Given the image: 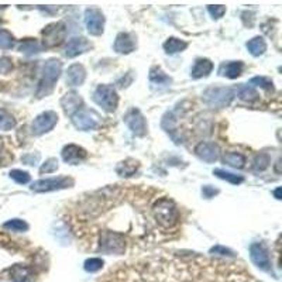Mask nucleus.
Instances as JSON below:
<instances>
[{
  "label": "nucleus",
  "mask_w": 282,
  "mask_h": 282,
  "mask_svg": "<svg viewBox=\"0 0 282 282\" xmlns=\"http://www.w3.org/2000/svg\"><path fill=\"white\" fill-rule=\"evenodd\" d=\"M151 215L158 226L165 230L175 227L179 223V210L172 199L163 196L157 198L151 206Z\"/></svg>",
  "instance_id": "f257e3e1"
},
{
  "label": "nucleus",
  "mask_w": 282,
  "mask_h": 282,
  "mask_svg": "<svg viewBox=\"0 0 282 282\" xmlns=\"http://www.w3.org/2000/svg\"><path fill=\"white\" fill-rule=\"evenodd\" d=\"M61 72H62V64L58 59H48L46 64L43 65L41 79L37 88V98H44L53 92L55 83L61 76Z\"/></svg>",
  "instance_id": "f03ea898"
},
{
  "label": "nucleus",
  "mask_w": 282,
  "mask_h": 282,
  "mask_svg": "<svg viewBox=\"0 0 282 282\" xmlns=\"http://www.w3.org/2000/svg\"><path fill=\"white\" fill-rule=\"evenodd\" d=\"M93 102L106 112H114L118 105L117 92L110 85H99L93 92Z\"/></svg>",
  "instance_id": "7ed1b4c3"
},
{
  "label": "nucleus",
  "mask_w": 282,
  "mask_h": 282,
  "mask_svg": "<svg viewBox=\"0 0 282 282\" xmlns=\"http://www.w3.org/2000/svg\"><path fill=\"white\" fill-rule=\"evenodd\" d=\"M234 96L236 92L231 88H209L203 93V100L212 108H226Z\"/></svg>",
  "instance_id": "20e7f679"
},
{
  "label": "nucleus",
  "mask_w": 282,
  "mask_h": 282,
  "mask_svg": "<svg viewBox=\"0 0 282 282\" xmlns=\"http://www.w3.org/2000/svg\"><path fill=\"white\" fill-rule=\"evenodd\" d=\"M73 185L72 178L68 176H56V178H48V179H40L31 185V191L33 192H53L65 189V188H71Z\"/></svg>",
  "instance_id": "39448f33"
},
{
  "label": "nucleus",
  "mask_w": 282,
  "mask_h": 282,
  "mask_svg": "<svg viewBox=\"0 0 282 282\" xmlns=\"http://www.w3.org/2000/svg\"><path fill=\"white\" fill-rule=\"evenodd\" d=\"M72 123L75 127L81 131H89L99 126V114L96 112L89 109H81L78 110L76 113H73Z\"/></svg>",
  "instance_id": "423d86ee"
},
{
  "label": "nucleus",
  "mask_w": 282,
  "mask_h": 282,
  "mask_svg": "<svg viewBox=\"0 0 282 282\" xmlns=\"http://www.w3.org/2000/svg\"><path fill=\"white\" fill-rule=\"evenodd\" d=\"M66 36V28L64 23H53L48 24L43 30V44L47 48H53V47L62 44Z\"/></svg>",
  "instance_id": "0eeeda50"
},
{
  "label": "nucleus",
  "mask_w": 282,
  "mask_h": 282,
  "mask_svg": "<svg viewBox=\"0 0 282 282\" xmlns=\"http://www.w3.org/2000/svg\"><path fill=\"white\" fill-rule=\"evenodd\" d=\"M56 121H58V114L55 112H44V113L38 114L31 124L33 134H36V136L46 134L55 127Z\"/></svg>",
  "instance_id": "6e6552de"
},
{
  "label": "nucleus",
  "mask_w": 282,
  "mask_h": 282,
  "mask_svg": "<svg viewBox=\"0 0 282 282\" xmlns=\"http://www.w3.org/2000/svg\"><path fill=\"white\" fill-rule=\"evenodd\" d=\"M250 257H251V261H253L260 270L267 271V273H273L270 254H268V250L265 248L263 243H253V244L250 246Z\"/></svg>",
  "instance_id": "1a4fd4ad"
},
{
  "label": "nucleus",
  "mask_w": 282,
  "mask_h": 282,
  "mask_svg": "<svg viewBox=\"0 0 282 282\" xmlns=\"http://www.w3.org/2000/svg\"><path fill=\"white\" fill-rule=\"evenodd\" d=\"M124 123L127 124V127L131 130L133 134L137 137L146 136L147 133V123L144 116L141 114V112L138 109H130L127 114L124 116Z\"/></svg>",
  "instance_id": "9d476101"
},
{
  "label": "nucleus",
  "mask_w": 282,
  "mask_h": 282,
  "mask_svg": "<svg viewBox=\"0 0 282 282\" xmlns=\"http://www.w3.org/2000/svg\"><path fill=\"white\" fill-rule=\"evenodd\" d=\"M85 24L92 36H100L105 27V16L99 9L85 10Z\"/></svg>",
  "instance_id": "9b49d317"
},
{
  "label": "nucleus",
  "mask_w": 282,
  "mask_h": 282,
  "mask_svg": "<svg viewBox=\"0 0 282 282\" xmlns=\"http://www.w3.org/2000/svg\"><path fill=\"white\" fill-rule=\"evenodd\" d=\"M195 154L203 160L205 163L213 164L219 160V147L215 143H208V141H200L195 147Z\"/></svg>",
  "instance_id": "f8f14e48"
},
{
  "label": "nucleus",
  "mask_w": 282,
  "mask_h": 282,
  "mask_svg": "<svg viewBox=\"0 0 282 282\" xmlns=\"http://www.w3.org/2000/svg\"><path fill=\"white\" fill-rule=\"evenodd\" d=\"M62 160L65 163L71 165H78L79 163H82L83 160H86L88 153L86 150L79 146H75V144H68L64 147L62 150Z\"/></svg>",
  "instance_id": "ddd939ff"
},
{
  "label": "nucleus",
  "mask_w": 282,
  "mask_h": 282,
  "mask_svg": "<svg viewBox=\"0 0 282 282\" xmlns=\"http://www.w3.org/2000/svg\"><path fill=\"white\" fill-rule=\"evenodd\" d=\"M92 48V44L83 37H75L72 40L68 41V44L65 47V55L68 58H75L78 55L83 54L86 51H89Z\"/></svg>",
  "instance_id": "4468645a"
},
{
  "label": "nucleus",
  "mask_w": 282,
  "mask_h": 282,
  "mask_svg": "<svg viewBox=\"0 0 282 282\" xmlns=\"http://www.w3.org/2000/svg\"><path fill=\"white\" fill-rule=\"evenodd\" d=\"M82 98L78 93H75V92L66 93L64 98L61 99V106L64 109L65 114H68V116H72L73 113H76L78 110L82 109Z\"/></svg>",
  "instance_id": "2eb2a0df"
},
{
  "label": "nucleus",
  "mask_w": 282,
  "mask_h": 282,
  "mask_svg": "<svg viewBox=\"0 0 282 282\" xmlns=\"http://www.w3.org/2000/svg\"><path fill=\"white\" fill-rule=\"evenodd\" d=\"M136 48V38L128 33H120L114 41V51L118 54H130Z\"/></svg>",
  "instance_id": "dca6fc26"
},
{
  "label": "nucleus",
  "mask_w": 282,
  "mask_h": 282,
  "mask_svg": "<svg viewBox=\"0 0 282 282\" xmlns=\"http://www.w3.org/2000/svg\"><path fill=\"white\" fill-rule=\"evenodd\" d=\"M85 78H86V71L83 68V65L81 64H73L68 68V72H66V85L68 86H81L85 82Z\"/></svg>",
  "instance_id": "f3484780"
},
{
  "label": "nucleus",
  "mask_w": 282,
  "mask_h": 282,
  "mask_svg": "<svg viewBox=\"0 0 282 282\" xmlns=\"http://www.w3.org/2000/svg\"><path fill=\"white\" fill-rule=\"evenodd\" d=\"M213 71V62L208 59V58H199L195 61V65L192 68L191 76L195 79H200L208 76L210 72Z\"/></svg>",
  "instance_id": "a211bd4d"
},
{
  "label": "nucleus",
  "mask_w": 282,
  "mask_h": 282,
  "mask_svg": "<svg viewBox=\"0 0 282 282\" xmlns=\"http://www.w3.org/2000/svg\"><path fill=\"white\" fill-rule=\"evenodd\" d=\"M243 69H244V64L241 61H233V62L222 65L219 69V75L230 78V79H236L243 73Z\"/></svg>",
  "instance_id": "6ab92c4d"
},
{
  "label": "nucleus",
  "mask_w": 282,
  "mask_h": 282,
  "mask_svg": "<svg viewBox=\"0 0 282 282\" xmlns=\"http://www.w3.org/2000/svg\"><path fill=\"white\" fill-rule=\"evenodd\" d=\"M138 168H140V163L133 158H128L126 161H121L120 164H117L116 172L120 176H133L138 171Z\"/></svg>",
  "instance_id": "aec40b11"
},
{
  "label": "nucleus",
  "mask_w": 282,
  "mask_h": 282,
  "mask_svg": "<svg viewBox=\"0 0 282 282\" xmlns=\"http://www.w3.org/2000/svg\"><path fill=\"white\" fill-rule=\"evenodd\" d=\"M247 50L250 51V54L254 56H260L265 53L267 50V43L263 37H254L247 43Z\"/></svg>",
  "instance_id": "412c9836"
},
{
  "label": "nucleus",
  "mask_w": 282,
  "mask_h": 282,
  "mask_svg": "<svg viewBox=\"0 0 282 282\" xmlns=\"http://www.w3.org/2000/svg\"><path fill=\"white\" fill-rule=\"evenodd\" d=\"M188 47V44L176 38V37H169L167 41L164 43V50L167 54H176V53H181L185 48Z\"/></svg>",
  "instance_id": "4be33fe9"
},
{
  "label": "nucleus",
  "mask_w": 282,
  "mask_h": 282,
  "mask_svg": "<svg viewBox=\"0 0 282 282\" xmlns=\"http://www.w3.org/2000/svg\"><path fill=\"white\" fill-rule=\"evenodd\" d=\"M9 271L11 280L14 282H27V280L30 278V268L24 265L16 264L14 267H11Z\"/></svg>",
  "instance_id": "5701e85b"
},
{
  "label": "nucleus",
  "mask_w": 282,
  "mask_h": 282,
  "mask_svg": "<svg viewBox=\"0 0 282 282\" xmlns=\"http://www.w3.org/2000/svg\"><path fill=\"white\" fill-rule=\"evenodd\" d=\"M150 81L157 85H167L171 83V78L160 66H153L150 71Z\"/></svg>",
  "instance_id": "b1692460"
},
{
  "label": "nucleus",
  "mask_w": 282,
  "mask_h": 282,
  "mask_svg": "<svg viewBox=\"0 0 282 282\" xmlns=\"http://www.w3.org/2000/svg\"><path fill=\"white\" fill-rule=\"evenodd\" d=\"M225 164L230 165L233 168H243L246 164V157L240 153H226L223 157Z\"/></svg>",
  "instance_id": "393cba45"
},
{
  "label": "nucleus",
  "mask_w": 282,
  "mask_h": 282,
  "mask_svg": "<svg viewBox=\"0 0 282 282\" xmlns=\"http://www.w3.org/2000/svg\"><path fill=\"white\" fill-rule=\"evenodd\" d=\"M237 96L244 102H253L258 98V93L250 85H240L237 88Z\"/></svg>",
  "instance_id": "a878e982"
},
{
  "label": "nucleus",
  "mask_w": 282,
  "mask_h": 282,
  "mask_svg": "<svg viewBox=\"0 0 282 282\" xmlns=\"http://www.w3.org/2000/svg\"><path fill=\"white\" fill-rule=\"evenodd\" d=\"M16 126V120L7 110L0 109V130H11Z\"/></svg>",
  "instance_id": "bb28decb"
},
{
  "label": "nucleus",
  "mask_w": 282,
  "mask_h": 282,
  "mask_svg": "<svg viewBox=\"0 0 282 282\" xmlns=\"http://www.w3.org/2000/svg\"><path fill=\"white\" fill-rule=\"evenodd\" d=\"M18 50L21 51V53H24V54L27 55H31V54H37V53H40L41 51V46L37 43L36 40H26V41H23L20 47H18Z\"/></svg>",
  "instance_id": "cd10ccee"
},
{
  "label": "nucleus",
  "mask_w": 282,
  "mask_h": 282,
  "mask_svg": "<svg viewBox=\"0 0 282 282\" xmlns=\"http://www.w3.org/2000/svg\"><path fill=\"white\" fill-rule=\"evenodd\" d=\"M213 173H215L218 178H220V179H225V181L233 183V185H238V183H241L244 181L243 176H238V175H234V173L227 172V171H225V169H215Z\"/></svg>",
  "instance_id": "c85d7f7f"
},
{
  "label": "nucleus",
  "mask_w": 282,
  "mask_h": 282,
  "mask_svg": "<svg viewBox=\"0 0 282 282\" xmlns=\"http://www.w3.org/2000/svg\"><path fill=\"white\" fill-rule=\"evenodd\" d=\"M3 227L11 230V231H26L28 230V225L24 220H20V219H11L9 222H6L3 225Z\"/></svg>",
  "instance_id": "c756f323"
},
{
  "label": "nucleus",
  "mask_w": 282,
  "mask_h": 282,
  "mask_svg": "<svg viewBox=\"0 0 282 282\" xmlns=\"http://www.w3.org/2000/svg\"><path fill=\"white\" fill-rule=\"evenodd\" d=\"M103 260L102 258H88L86 261H85V264H83V268H85V271H88V273H98L102 270V267H103Z\"/></svg>",
  "instance_id": "7c9ffc66"
},
{
  "label": "nucleus",
  "mask_w": 282,
  "mask_h": 282,
  "mask_svg": "<svg viewBox=\"0 0 282 282\" xmlns=\"http://www.w3.org/2000/svg\"><path fill=\"white\" fill-rule=\"evenodd\" d=\"M250 86H260V88H263L265 91H273L274 89L273 81L268 79V78H265V76H255V78H253L250 81Z\"/></svg>",
  "instance_id": "2f4dec72"
},
{
  "label": "nucleus",
  "mask_w": 282,
  "mask_h": 282,
  "mask_svg": "<svg viewBox=\"0 0 282 282\" xmlns=\"http://www.w3.org/2000/svg\"><path fill=\"white\" fill-rule=\"evenodd\" d=\"M9 175L13 181H16V182L20 183V185L28 183L30 182V179H31L30 173L26 172V171H21V169H13V171H10Z\"/></svg>",
  "instance_id": "473e14b6"
},
{
  "label": "nucleus",
  "mask_w": 282,
  "mask_h": 282,
  "mask_svg": "<svg viewBox=\"0 0 282 282\" xmlns=\"http://www.w3.org/2000/svg\"><path fill=\"white\" fill-rule=\"evenodd\" d=\"M14 46V38L6 30H0V48L9 50Z\"/></svg>",
  "instance_id": "72a5a7b5"
},
{
  "label": "nucleus",
  "mask_w": 282,
  "mask_h": 282,
  "mask_svg": "<svg viewBox=\"0 0 282 282\" xmlns=\"http://www.w3.org/2000/svg\"><path fill=\"white\" fill-rule=\"evenodd\" d=\"M268 165H270V157L267 154H258L255 157L253 167L255 171H264L268 168Z\"/></svg>",
  "instance_id": "f704fd0d"
},
{
  "label": "nucleus",
  "mask_w": 282,
  "mask_h": 282,
  "mask_svg": "<svg viewBox=\"0 0 282 282\" xmlns=\"http://www.w3.org/2000/svg\"><path fill=\"white\" fill-rule=\"evenodd\" d=\"M56 169H58V161H56V158H50V160H47L46 163L43 164V167L40 168V172L50 173L54 172Z\"/></svg>",
  "instance_id": "c9c22d12"
},
{
  "label": "nucleus",
  "mask_w": 282,
  "mask_h": 282,
  "mask_svg": "<svg viewBox=\"0 0 282 282\" xmlns=\"http://www.w3.org/2000/svg\"><path fill=\"white\" fill-rule=\"evenodd\" d=\"M208 11L212 14V17L213 18H220L223 17V14L226 13V7L222 6V4H216V6L212 4V6L208 7Z\"/></svg>",
  "instance_id": "e433bc0d"
},
{
  "label": "nucleus",
  "mask_w": 282,
  "mask_h": 282,
  "mask_svg": "<svg viewBox=\"0 0 282 282\" xmlns=\"http://www.w3.org/2000/svg\"><path fill=\"white\" fill-rule=\"evenodd\" d=\"M210 254H220V255H228V257H233L234 253H233L231 250L226 248V247L215 246L210 248Z\"/></svg>",
  "instance_id": "4c0bfd02"
},
{
  "label": "nucleus",
  "mask_w": 282,
  "mask_h": 282,
  "mask_svg": "<svg viewBox=\"0 0 282 282\" xmlns=\"http://www.w3.org/2000/svg\"><path fill=\"white\" fill-rule=\"evenodd\" d=\"M11 69V62L9 58H1L0 61V73H7Z\"/></svg>",
  "instance_id": "58836bf2"
},
{
  "label": "nucleus",
  "mask_w": 282,
  "mask_h": 282,
  "mask_svg": "<svg viewBox=\"0 0 282 282\" xmlns=\"http://www.w3.org/2000/svg\"><path fill=\"white\" fill-rule=\"evenodd\" d=\"M202 193H203V196H205V198H213L216 193H219V191L218 189H213L212 186H209V185H208V186H203V189H202Z\"/></svg>",
  "instance_id": "ea45409f"
},
{
  "label": "nucleus",
  "mask_w": 282,
  "mask_h": 282,
  "mask_svg": "<svg viewBox=\"0 0 282 282\" xmlns=\"http://www.w3.org/2000/svg\"><path fill=\"white\" fill-rule=\"evenodd\" d=\"M274 195H275L277 199H281V188H277V189L274 191Z\"/></svg>",
  "instance_id": "a19ab883"
},
{
  "label": "nucleus",
  "mask_w": 282,
  "mask_h": 282,
  "mask_svg": "<svg viewBox=\"0 0 282 282\" xmlns=\"http://www.w3.org/2000/svg\"><path fill=\"white\" fill-rule=\"evenodd\" d=\"M0 144H1V138H0Z\"/></svg>",
  "instance_id": "79ce46f5"
}]
</instances>
